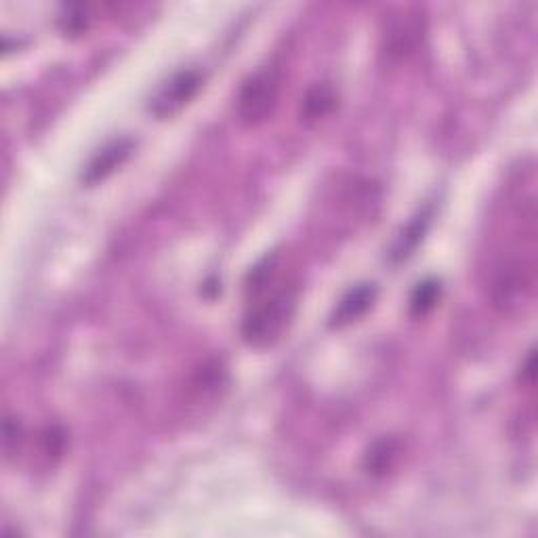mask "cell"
<instances>
[{
	"label": "cell",
	"instance_id": "1",
	"mask_svg": "<svg viewBox=\"0 0 538 538\" xmlns=\"http://www.w3.org/2000/svg\"><path fill=\"white\" fill-rule=\"evenodd\" d=\"M301 297V280L282 253H267L244 282V316L240 333L257 349L276 345L291 328Z\"/></svg>",
	"mask_w": 538,
	"mask_h": 538
},
{
	"label": "cell",
	"instance_id": "8",
	"mask_svg": "<svg viewBox=\"0 0 538 538\" xmlns=\"http://www.w3.org/2000/svg\"><path fill=\"white\" fill-rule=\"evenodd\" d=\"M431 217H433V213H431L429 206L427 209H423L419 215L412 217V221L400 232L396 244H393V248H391V261L393 263L406 261L412 253L417 251V246L423 242V238L429 230Z\"/></svg>",
	"mask_w": 538,
	"mask_h": 538
},
{
	"label": "cell",
	"instance_id": "5",
	"mask_svg": "<svg viewBox=\"0 0 538 538\" xmlns=\"http://www.w3.org/2000/svg\"><path fill=\"white\" fill-rule=\"evenodd\" d=\"M135 143L127 137L114 139L106 148H101L91 162L87 164L85 173H82V183L85 185H97L103 179H108L118 167H122L124 160L131 156Z\"/></svg>",
	"mask_w": 538,
	"mask_h": 538
},
{
	"label": "cell",
	"instance_id": "12",
	"mask_svg": "<svg viewBox=\"0 0 538 538\" xmlns=\"http://www.w3.org/2000/svg\"><path fill=\"white\" fill-rule=\"evenodd\" d=\"M24 444V429L22 425H19L17 419H11L7 417L5 421V427H3V450H5V457H13V454L19 452V448H22Z\"/></svg>",
	"mask_w": 538,
	"mask_h": 538
},
{
	"label": "cell",
	"instance_id": "10",
	"mask_svg": "<svg viewBox=\"0 0 538 538\" xmlns=\"http://www.w3.org/2000/svg\"><path fill=\"white\" fill-rule=\"evenodd\" d=\"M442 295V284L436 278H427L417 284L415 291H412L410 297V314L415 318L427 316L433 307L438 305Z\"/></svg>",
	"mask_w": 538,
	"mask_h": 538
},
{
	"label": "cell",
	"instance_id": "11",
	"mask_svg": "<svg viewBox=\"0 0 538 538\" xmlns=\"http://www.w3.org/2000/svg\"><path fill=\"white\" fill-rule=\"evenodd\" d=\"M66 446H68V433L59 425H51L40 433V452H43V457L47 461L53 463L64 457Z\"/></svg>",
	"mask_w": 538,
	"mask_h": 538
},
{
	"label": "cell",
	"instance_id": "4",
	"mask_svg": "<svg viewBox=\"0 0 538 538\" xmlns=\"http://www.w3.org/2000/svg\"><path fill=\"white\" fill-rule=\"evenodd\" d=\"M202 85V74L194 68L175 72L150 99V112L156 118H171L179 114L196 97Z\"/></svg>",
	"mask_w": 538,
	"mask_h": 538
},
{
	"label": "cell",
	"instance_id": "9",
	"mask_svg": "<svg viewBox=\"0 0 538 538\" xmlns=\"http://www.w3.org/2000/svg\"><path fill=\"white\" fill-rule=\"evenodd\" d=\"M402 454V444L396 438H381L372 444L364 457V469L366 473L375 475V478H383L393 467H396Z\"/></svg>",
	"mask_w": 538,
	"mask_h": 538
},
{
	"label": "cell",
	"instance_id": "6",
	"mask_svg": "<svg viewBox=\"0 0 538 538\" xmlns=\"http://www.w3.org/2000/svg\"><path fill=\"white\" fill-rule=\"evenodd\" d=\"M377 301V286L375 284H358L343 295V299L337 303L333 316H330V326L333 328H345L349 324L358 322L366 316L368 309Z\"/></svg>",
	"mask_w": 538,
	"mask_h": 538
},
{
	"label": "cell",
	"instance_id": "3",
	"mask_svg": "<svg viewBox=\"0 0 538 538\" xmlns=\"http://www.w3.org/2000/svg\"><path fill=\"white\" fill-rule=\"evenodd\" d=\"M425 13L421 7H402L383 19L381 53L387 61L400 64L419 51L425 38Z\"/></svg>",
	"mask_w": 538,
	"mask_h": 538
},
{
	"label": "cell",
	"instance_id": "13",
	"mask_svg": "<svg viewBox=\"0 0 538 538\" xmlns=\"http://www.w3.org/2000/svg\"><path fill=\"white\" fill-rule=\"evenodd\" d=\"M534 379H536V354L534 349L528 354L526 358V364L522 366V381L528 385V387H534Z\"/></svg>",
	"mask_w": 538,
	"mask_h": 538
},
{
	"label": "cell",
	"instance_id": "7",
	"mask_svg": "<svg viewBox=\"0 0 538 538\" xmlns=\"http://www.w3.org/2000/svg\"><path fill=\"white\" fill-rule=\"evenodd\" d=\"M339 106V95L337 91L328 85V82H316L307 89V93L301 99L299 108V118L307 127H314V124L326 120L333 114Z\"/></svg>",
	"mask_w": 538,
	"mask_h": 538
},
{
	"label": "cell",
	"instance_id": "2",
	"mask_svg": "<svg viewBox=\"0 0 538 538\" xmlns=\"http://www.w3.org/2000/svg\"><path fill=\"white\" fill-rule=\"evenodd\" d=\"M282 97V74L278 68H261L248 76L238 91L236 108L246 127L272 120Z\"/></svg>",
	"mask_w": 538,
	"mask_h": 538
}]
</instances>
